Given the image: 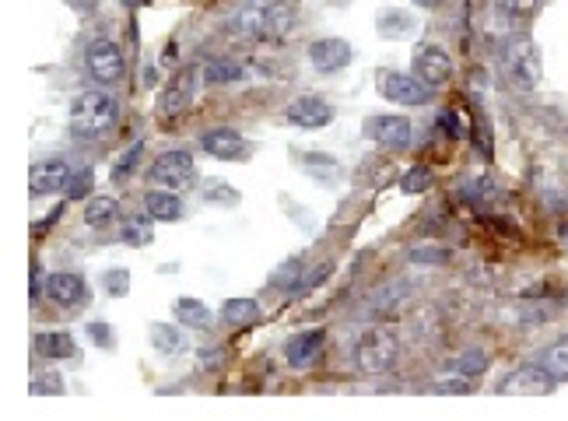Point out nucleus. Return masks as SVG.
<instances>
[{
    "label": "nucleus",
    "mask_w": 568,
    "mask_h": 421,
    "mask_svg": "<svg viewBox=\"0 0 568 421\" xmlns=\"http://www.w3.org/2000/svg\"><path fill=\"white\" fill-rule=\"evenodd\" d=\"M119 120V106L110 92H81L70 102V137L74 141H102L106 134H113Z\"/></svg>",
    "instance_id": "nucleus-1"
},
{
    "label": "nucleus",
    "mask_w": 568,
    "mask_h": 421,
    "mask_svg": "<svg viewBox=\"0 0 568 421\" xmlns=\"http://www.w3.org/2000/svg\"><path fill=\"white\" fill-rule=\"evenodd\" d=\"M502 70L515 88L533 92L540 85V74H544V61H540L537 43L530 36H509L502 43Z\"/></svg>",
    "instance_id": "nucleus-2"
},
{
    "label": "nucleus",
    "mask_w": 568,
    "mask_h": 421,
    "mask_svg": "<svg viewBox=\"0 0 568 421\" xmlns=\"http://www.w3.org/2000/svg\"><path fill=\"white\" fill-rule=\"evenodd\" d=\"M400 359V341L390 327H372L361 334L358 348H354V361L365 376H383L390 372Z\"/></svg>",
    "instance_id": "nucleus-3"
},
{
    "label": "nucleus",
    "mask_w": 568,
    "mask_h": 421,
    "mask_svg": "<svg viewBox=\"0 0 568 421\" xmlns=\"http://www.w3.org/2000/svg\"><path fill=\"white\" fill-rule=\"evenodd\" d=\"M85 74H88L95 85H116V81H123V74H126L123 50L116 46L113 39L95 36V39L85 46Z\"/></svg>",
    "instance_id": "nucleus-4"
},
{
    "label": "nucleus",
    "mask_w": 568,
    "mask_h": 421,
    "mask_svg": "<svg viewBox=\"0 0 568 421\" xmlns=\"http://www.w3.org/2000/svg\"><path fill=\"white\" fill-rule=\"evenodd\" d=\"M555 386H558V379L540 361H530V365H519L499 383V393L502 397H548Z\"/></svg>",
    "instance_id": "nucleus-5"
},
{
    "label": "nucleus",
    "mask_w": 568,
    "mask_h": 421,
    "mask_svg": "<svg viewBox=\"0 0 568 421\" xmlns=\"http://www.w3.org/2000/svg\"><path fill=\"white\" fill-rule=\"evenodd\" d=\"M379 88H383V99L397 106H425L432 99V88L418 74H403V70H386Z\"/></svg>",
    "instance_id": "nucleus-6"
},
{
    "label": "nucleus",
    "mask_w": 568,
    "mask_h": 421,
    "mask_svg": "<svg viewBox=\"0 0 568 421\" xmlns=\"http://www.w3.org/2000/svg\"><path fill=\"white\" fill-rule=\"evenodd\" d=\"M193 176H197V162L183 148L179 151H166V155H158L151 162V180L158 182V186H166V190L186 186V182H193Z\"/></svg>",
    "instance_id": "nucleus-7"
},
{
    "label": "nucleus",
    "mask_w": 568,
    "mask_h": 421,
    "mask_svg": "<svg viewBox=\"0 0 568 421\" xmlns=\"http://www.w3.org/2000/svg\"><path fill=\"white\" fill-rule=\"evenodd\" d=\"M365 137L369 141H376V144H383V148H407L410 144V137H414V126L407 117H394V113H379V117H369L365 120Z\"/></svg>",
    "instance_id": "nucleus-8"
},
{
    "label": "nucleus",
    "mask_w": 568,
    "mask_h": 421,
    "mask_svg": "<svg viewBox=\"0 0 568 421\" xmlns=\"http://www.w3.org/2000/svg\"><path fill=\"white\" fill-rule=\"evenodd\" d=\"M70 176H74L70 162L60 158V155H53V158H43V162L32 166V173H28V190H32L36 197H50V193L67 190Z\"/></svg>",
    "instance_id": "nucleus-9"
},
{
    "label": "nucleus",
    "mask_w": 568,
    "mask_h": 421,
    "mask_svg": "<svg viewBox=\"0 0 568 421\" xmlns=\"http://www.w3.org/2000/svg\"><path fill=\"white\" fill-rule=\"evenodd\" d=\"M414 74L428 85V88H442L453 77V61L442 46H421L414 53Z\"/></svg>",
    "instance_id": "nucleus-10"
},
{
    "label": "nucleus",
    "mask_w": 568,
    "mask_h": 421,
    "mask_svg": "<svg viewBox=\"0 0 568 421\" xmlns=\"http://www.w3.org/2000/svg\"><path fill=\"white\" fill-rule=\"evenodd\" d=\"M354 57L351 43L347 39H337V36H327V39H316L309 43V63L320 70V74H337L344 70Z\"/></svg>",
    "instance_id": "nucleus-11"
},
{
    "label": "nucleus",
    "mask_w": 568,
    "mask_h": 421,
    "mask_svg": "<svg viewBox=\"0 0 568 421\" xmlns=\"http://www.w3.org/2000/svg\"><path fill=\"white\" fill-rule=\"evenodd\" d=\"M284 120L291 123V126H298V130H323L327 123L334 120V109L323 99H316V95H298L284 109Z\"/></svg>",
    "instance_id": "nucleus-12"
},
{
    "label": "nucleus",
    "mask_w": 568,
    "mask_h": 421,
    "mask_svg": "<svg viewBox=\"0 0 568 421\" xmlns=\"http://www.w3.org/2000/svg\"><path fill=\"white\" fill-rule=\"evenodd\" d=\"M46 296L57 302L60 309H77V305L88 302V285L74 271H57V274L46 278Z\"/></svg>",
    "instance_id": "nucleus-13"
},
{
    "label": "nucleus",
    "mask_w": 568,
    "mask_h": 421,
    "mask_svg": "<svg viewBox=\"0 0 568 421\" xmlns=\"http://www.w3.org/2000/svg\"><path fill=\"white\" fill-rule=\"evenodd\" d=\"M323 344H327L323 330H302L284 344V359L291 368H312L323 355Z\"/></svg>",
    "instance_id": "nucleus-14"
},
{
    "label": "nucleus",
    "mask_w": 568,
    "mask_h": 421,
    "mask_svg": "<svg viewBox=\"0 0 568 421\" xmlns=\"http://www.w3.org/2000/svg\"><path fill=\"white\" fill-rule=\"evenodd\" d=\"M295 28V7L288 0H271L264 4V18H260V39L267 43H284Z\"/></svg>",
    "instance_id": "nucleus-15"
},
{
    "label": "nucleus",
    "mask_w": 568,
    "mask_h": 421,
    "mask_svg": "<svg viewBox=\"0 0 568 421\" xmlns=\"http://www.w3.org/2000/svg\"><path fill=\"white\" fill-rule=\"evenodd\" d=\"M200 144H204V151H207L211 158H218V162H235V158L246 155V137H242L239 130H231V126L207 130V134L200 137Z\"/></svg>",
    "instance_id": "nucleus-16"
},
{
    "label": "nucleus",
    "mask_w": 568,
    "mask_h": 421,
    "mask_svg": "<svg viewBox=\"0 0 568 421\" xmlns=\"http://www.w3.org/2000/svg\"><path fill=\"white\" fill-rule=\"evenodd\" d=\"M172 316H175V323H179V327H186V330H207V327L215 323V316H211L207 302L193 299V296H179V299H172Z\"/></svg>",
    "instance_id": "nucleus-17"
},
{
    "label": "nucleus",
    "mask_w": 568,
    "mask_h": 421,
    "mask_svg": "<svg viewBox=\"0 0 568 421\" xmlns=\"http://www.w3.org/2000/svg\"><path fill=\"white\" fill-rule=\"evenodd\" d=\"M36 352L43 355V359H53V361H63V359H74L77 355V341L67 334V330H43V334H36Z\"/></svg>",
    "instance_id": "nucleus-18"
},
{
    "label": "nucleus",
    "mask_w": 568,
    "mask_h": 421,
    "mask_svg": "<svg viewBox=\"0 0 568 421\" xmlns=\"http://www.w3.org/2000/svg\"><path fill=\"white\" fill-rule=\"evenodd\" d=\"M190 102H193V74L186 70V74H179L169 88H166V95H162V117L172 120V117L186 113Z\"/></svg>",
    "instance_id": "nucleus-19"
},
{
    "label": "nucleus",
    "mask_w": 568,
    "mask_h": 421,
    "mask_svg": "<svg viewBox=\"0 0 568 421\" xmlns=\"http://www.w3.org/2000/svg\"><path fill=\"white\" fill-rule=\"evenodd\" d=\"M148 337H151V348L162 352V355H186L190 352V341L186 334L175 327V323H151L148 327Z\"/></svg>",
    "instance_id": "nucleus-20"
},
{
    "label": "nucleus",
    "mask_w": 568,
    "mask_h": 421,
    "mask_svg": "<svg viewBox=\"0 0 568 421\" xmlns=\"http://www.w3.org/2000/svg\"><path fill=\"white\" fill-rule=\"evenodd\" d=\"M144 211L155 218V222H179L183 218V200L169 193V190H148L144 193Z\"/></svg>",
    "instance_id": "nucleus-21"
},
{
    "label": "nucleus",
    "mask_w": 568,
    "mask_h": 421,
    "mask_svg": "<svg viewBox=\"0 0 568 421\" xmlns=\"http://www.w3.org/2000/svg\"><path fill=\"white\" fill-rule=\"evenodd\" d=\"M116 218H119V200L110 197V193L92 197L88 207H85V225H92V229H106V225H113Z\"/></svg>",
    "instance_id": "nucleus-22"
},
{
    "label": "nucleus",
    "mask_w": 568,
    "mask_h": 421,
    "mask_svg": "<svg viewBox=\"0 0 568 421\" xmlns=\"http://www.w3.org/2000/svg\"><path fill=\"white\" fill-rule=\"evenodd\" d=\"M256 316H260V302L256 299H228L222 305V323L228 327H249V323H256Z\"/></svg>",
    "instance_id": "nucleus-23"
},
{
    "label": "nucleus",
    "mask_w": 568,
    "mask_h": 421,
    "mask_svg": "<svg viewBox=\"0 0 568 421\" xmlns=\"http://www.w3.org/2000/svg\"><path fill=\"white\" fill-rule=\"evenodd\" d=\"M151 215L144 211V215H130L126 222H123V242L126 246H134V249H141V246H148V242H155V229H151Z\"/></svg>",
    "instance_id": "nucleus-24"
},
{
    "label": "nucleus",
    "mask_w": 568,
    "mask_h": 421,
    "mask_svg": "<svg viewBox=\"0 0 568 421\" xmlns=\"http://www.w3.org/2000/svg\"><path fill=\"white\" fill-rule=\"evenodd\" d=\"M537 361L558 379V383H568V337H562V341H555V344H548L540 355H537Z\"/></svg>",
    "instance_id": "nucleus-25"
},
{
    "label": "nucleus",
    "mask_w": 568,
    "mask_h": 421,
    "mask_svg": "<svg viewBox=\"0 0 568 421\" xmlns=\"http://www.w3.org/2000/svg\"><path fill=\"white\" fill-rule=\"evenodd\" d=\"M200 74H204L207 85H231V81H242L246 70H242L235 61H228V57H211V61L204 63Z\"/></svg>",
    "instance_id": "nucleus-26"
},
{
    "label": "nucleus",
    "mask_w": 568,
    "mask_h": 421,
    "mask_svg": "<svg viewBox=\"0 0 568 421\" xmlns=\"http://www.w3.org/2000/svg\"><path fill=\"white\" fill-rule=\"evenodd\" d=\"M488 352H481V348H470V352H459L453 359V368L459 376H481V372H488Z\"/></svg>",
    "instance_id": "nucleus-27"
},
{
    "label": "nucleus",
    "mask_w": 568,
    "mask_h": 421,
    "mask_svg": "<svg viewBox=\"0 0 568 421\" xmlns=\"http://www.w3.org/2000/svg\"><path fill=\"white\" fill-rule=\"evenodd\" d=\"M450 260H453V253L442 249V246H418V249H410V263H418V267H446Z\"/></svg>",
    "instance_id": "nucleus-28"
},
{
    "label": "nucleus",
    "mask_w": 568,
    "mask_h": 421,
    "mask_svg": "<svg viewBox=\"0 0 568 421\" xmlns=\"http://www.w3.org/2000/svg\"><path fill=\"white\" fill-rule=\"evenodd\" d=\"M432 169H425V166H418V169H410V173H403V180H400V193H425L428 186H432Z\"/></svg>",
    "instance_id": "nucleus-29"
},
{
    "label": "nucleus",
    "mask_w": 568,
    "mask_h": 421,
    "mask_svg": "<svg viewBox=\"0 0 568 421\" xmlns=\"http://www.w3.org/2000/svg\"><path fill=\"white\" fill-rule=\"evenodd\" d=\"M102 285H106V292H110L113 299H123V296L130 292V271H126V267H110V271L102 274Z\"/></svg>",
    "instance_id": "nucleus-30"
},
{
    "label": "nucleus",
    "mask_w": 568,
    "mask_h": 421,
    "mask_svg": "<svg viewBox=\"0 0 568 421\" xmlns=\"http://www.w3.org/2000/svg\"><path fill=\"white\" fill-rule=\"evenodd\" d=\"M499 7H502V14L506 18H533L540 7H544V0H499Z\"/></svg>",
    "instance_id": "nucleus-31"
},
{
    "label": "nucleus",
    "mask_w": 568,
    "mask_h": 421,
    "mask_svg": "<svg viewBox=\"0 0 568 421\" xmlns=\"http://www.w3.org/2000/svg\"><path fill=\"white\" fill-rule=\"evenodd\" d=\"M330 274H334V263L327 260V263H320L316 271H309V274H305V278H302V281L295 285V292H298V296H305V292H312V288H320V285H323V281H327Z\"/></svg>",
    "instance_id": "nucleus-32"
},
{
    "label": "nucleus",
    "mask_w": 568,
    "mask_h": 421,
    "mask_svg": "<svg viewBox=\"0 0 568 421\" xmlns=\"http://www.w3.org/2000/svg\"><path fill=\"white\" fill-rule=\"evenodd\" d=\"M403 292H407V281H394V285H386V288L376 292L372 305H376V309H394V305L403 299Z\"/></svg>",
    "instance_id": "nucleus-33"
},
{
    "label": "nucleus",
    "mask_w": 568,
    "mask_h": 421,
    "mask_svg": "<svg viewBox=\"0 0 568 421\" xmlns=\"http://www.w3.org/2000/svg\"><path fill=\"white\" fill-rule=\"evenodd\" d=\"M88 190H92V169H81L67 182V200H81V197H88Z\"/></svg>",
    "instance_id": "nucleus-34"
},
{
    "label": "nucleus",
    "mask_w": 568,
    "mask_h": 421,
    "mask_svg": "<svg viewBox=\"0 0 568 421\" xmlns=\"http://www.w3.org/2000/svg\"><path fill=\"white\" fill-rule=\"evenodd\" d=\"M141 151H144V144L137 141V144H134V148L126 151V158H123L119 166H113V182H119V180H123V176H130V169L137 166V158H141Z\"/></svg>",
    "instance_id": "nucleus-35"
},
{
    "label": "nucleus",
    "mask_w": 568,
    "mask_h": 421,
    "mask_svg": "<svg viewBox=\"0 0 568 421\" xmlns=\"http://www.w3.org/2000/svg\"><path fill=\"white\" fill-rule=\"evenodd\" d=\"M432 393H474V383H470V376H463V379H446V383H435L432 386Z\"/></svg>",
    "instance_id": "nucleus-36"
},
{
    "label": "nucleus",
    "mask_w": 568,
    "mask_h": 421,
    "mask_svg": "<svg viewBox=\"0 0 568 421\" xmlns=\"http://www.w3.org/2000/svg\"><path fill=\"white\" fill-rule=\"evenodd\" d=\"M204 200H228V204H235V200H239V193H235V190H225L222 180H211L207 186H204Z\"/></svg>",
    "instance_id": "nucleus-37"
},
{
    "label": "nucleus",
    "mask_w": 568,
    "mask_h": 421,
    "mask_svg": "<svg viewBox=\"0 0 568 421\" xmlns=\"http://www.w3.org/2000/svg\"><path fill=\"white\" fill-rule=\"evenodd\" d=\"M439 123H442V130H446V137H463L467 134V126H463V120L456 117L453 109H446V113H439Z\"/></svg>",
    "instance_id": "nucleus-38"
},
{
    "label": "nucleus",
    "mask_w": 568,
    "mask_h": 421,
    "mask_svg": "<svg viewBox=\"0 0 568 421\" xmlns=\"http://www.w3.org/2000/svg\"><path fill=\"white\" fill-rule=\"evenodd\" d=\"M60 376H53V372H50V376H39V379H36V383H32V393H36V397H39V393H63V383H57Z\"/></svg>",
    "instance_id": "nucleus-39"
},
{
    "label": "nucleus",
    "mask_w": 568,
    "mask_h": 421,
    "mask_svg": "<svg viewBox=\"0 0 568 421\" xmlns=\"http://www.w3.org/2000/svg\"><path fill=\"white\" fill-rule=\"evenodd\" d=\"M379 28H383V32H403V28H410V18H403V14H397V11H390V14L379 21Z\"/></svg>",
    "instance_id": "nucleus-40"
},
{
    "label": "nucleus",
    "mask_w": 568,
    "mask_h": 421,
    "mask_svg": "<svg viewBox=\"0 0 568 421\" xmlns=\"http://www.w3.org/2000/svg\"><path fill=\"white\" fill-rule=\"evenodd\" d=\"M88 337H92V341H99L102 348H106V344H113V334H110V327H106L102 320H95V323H88Z\"/></svg>",
    "instance_id": "nucleus-41"
},
{
    "label": "nucleus",
    "mask_w": 568,
    "mask_h": 421,
    "mask_svg": "<svg viewBox=\"0 0 568 421\" xmlns=\"http://www.w3.org/2000/svg\"><path fill=\"white\" fill-rule=\"evenodd\" d=\"M39 292H43V271L39 263H32V302L39 299Z\"/></svg>",
    "instance_id": "nucleus-42"
},
{
    "label": "nucleus",
    "mask_w": 568,
    "mask_h": 421,
    "mask_svg": "<svg viewBox=\"0 0 568 421\" xmlns=\"http://www.w3.org/2000/svg\"><path fill=\"white\" fill-rule=\"evenodd\" d=\"M158 81V74H155V67H148V74H144V85H155Z\"/></svg>",
    "instance_id": "nucleus-43"
},
{
    "label": "nucleus",
    "mask_w": 568,
    "mask_h": 421,
    "mask_svg": "<svg viewBox=\"0 0 568 421\" xmlns=\"http://www.w3.org/2000/svg\"><path fill=\"white\" fill-rule=\"evenodd\" d=\"M414 4H418V7H439L442 0H414Z\"/></svg>",
    "instance_id": "nucleus-44"
},
{
    "label": "nucleus",
    "mask_w": 568,
    "mask_h": 421,
    "mask_svg": "<svg viewBox=\"0 0 568 421\" xmlns=\"http://www.w3.org/2000/svg\"><path fill=\"white\" fill-rule=\"evenodd\" d=\"M330 4H337V7H347V4H351V0H330Z\"/></svg>",
    "instance_id": "nucleus-45"
}]
</instances>
